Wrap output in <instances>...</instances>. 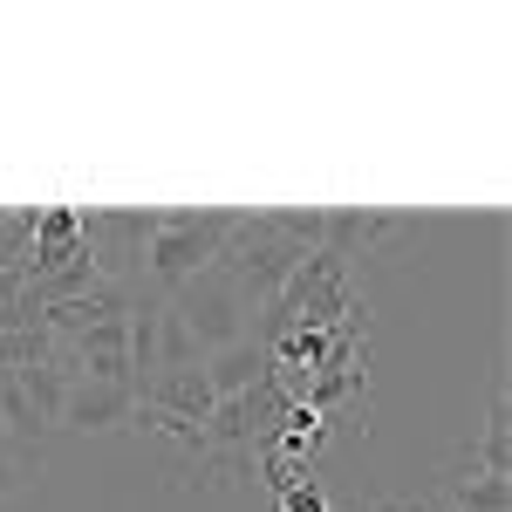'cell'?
I'll use <instances>...</instances> for the list:
<instances>
[{"instance_id":"ba28073f","label":"cell","mask_w":512,"mask_h":512,"mask_svg":"<svg viewBox=\"0 0 512 512\" xmlns=\"http://www.w3.org/2000/svg\"><path fill=\"white\" fill-rule=\"evenodd\" d=\"M137 403H151L164 417H185V424H205V417L219 410V396L205 383V362H198V369H158V376L137 390Z\"/></svg>"},{"instance_id":"5b68a950","label":"cell","mask_w":512,"mask_h":512,"mask_svg":"<svg viewBox=\"0 0 512 512\" xmlns=\"http://www.w3.org/2000/svg\"><path fill=\"white\" fill-rule=\"evenodd\" d=\"M130 410H137V396L123 390V383H89V376H76V383L62 390L55 424L89 437V431H117V424H130Z\"/></svg>"},{"instance_id":"8fae6325","label":"cell","mask_w":512,"mask_h":512,"mask_svg":"<svg viewBox=\"0 0 512 512\" xmlns=\"http://www.w3.org/2000/svg\"><path fill=\"white\" fill-rule=\"evenodd\" d=\"M451 512H512V478L492 472H451Z\"/></svg>"},{"instance_id":"30bf717a","label":"cell","mask_w":512,"mask_h":512,"mask_svg":"<svg viewBox=\"0 0 512 512\" xmlns=\"http://www.w3.org/2000/svg\"><path fill=\"white\" fill-rule=\"evenodd\" d=\"M458 472H492V478H512V410H506V390H492V410H485V431L478 444L465 451Z\"/></svg>"},{"instance_id":"7a4b0ae2","label":"cell","mask_w":512,"mask_h":512,"mask_svg":"<svg viewBox=\"0 0 512 512\" xmlns=\"http://www.w3.org/2000/svg\"><path fill=\"white\" fill-rule=\"evenodd\" d=\"M164 308L185 321V335L198 342V355H219V349H233V342L253 335V301L239 294V280L226 274L219 260H212L205 274H192L185 287H171Z\"/></svg>"},{"instance_id":"6da1fadb","label":"cell","mask_w":512,"mask_h":512,"mask_svg":"<svg viewBox=\"0 0 512 512\" xmlns=\"http://www.w3.org/2000/svg\"><path fill=\"white\" fill-rule=\"evenodd\" d=\"M315 246H321V212H239L233 239L219 246V267L239 280V294L260 315Z\"/></svg>"},{"instance_id":"7c38bea8","label":"cell","mask_w":512,"mask_h":512,"mask_svg":"<svg viewBox=\"0 0 512 512\" xmlns=\"http://www.w3.org/2000/svg\"><path fill=\"white\" fill-rule=\"evenodd\" d=\"M274 499H280V512H335V506H328V492H321V478H315V472H308V478H294V485H280Z\"/></svg>"},{"instance_id":"4fadbf2b","label":"cell","mask_w":512,"mask_h":512,"mask_svg":"<svg viewBox=\"0 0 512 512\" xmlns=\"http://www.w3.org/2000/svg\"><path fill=\"white\" fill-rule=\"evenodd\" d=\"M28 472H35V458H21V451H0V499H14V492L28 485Z\"/></svg>"},{"instance_id":"277c9868","label":"cell","mask_w":512,"mask_h":512,"mask_svg":"<svg viewBox=\"0 0 512 512\" xmlns=\"http://www.w3.org/2000/svg\"><path fill=\"white\" fill-rule=\"evenodd\" d=\"M151 239H158V212H82V246H89L96 274L117 287H137Z\"/></svg>"},{"instance_id":"5bb4252c","label":"cell","mask_w":512,"mask_h":512,"mask_svg":"<svg viewBox=\"0 0 512 512\" xmlns=\"http://www.w3.org/2000/svg\"><path fill=\"white\" fill-rule=\"evenodd\" d=\"M7 444H14V437H7V424H0V451H7Z\"/></svg>"},{"instance_id":"52a82bcc","label":"cell","mask_w":512,"mask_h":512,"mask_svg":"<svg viewBox=\"0 0 512 512\" xmlns=\"http://www.w3.org/2000/svg\"><path fill=\"white\" fill-rule=\"evenodd\" d=\"M410 226L403 212H321V253H335V260H362L369 246H383Z\"/></svg>"},{"instance_id":"8992f818","label":"cell","mask_w":512,"mask_h":512,"mask_svg":"<svg viewBox=\"0 0 512 512\" xmlns=\"http://www.w3.org/2000/svg\"><path fill=\"white\" fill-rule=\"evenodd\" d=\"M76 376H89V383H123L130 390V315H110V321H96V328H82L76 335Z\"/></svg>"},{"instance_id":"9c48e42d","label":"cell","mask_w":512,"mask_h":512,"mask_svg":"<svg viewBox=\"0 0 512 512\" xmlns=\"http://www.w3.org/2000/svg\"><path fill=\"white\" fill-rule=\"evenodd\" d=\"M260 376H267V349H260V335H246V342H233V349L205 355V383H212L219 403H226V396H246Z\"/></svg>"},{"instance_id":"3957f363","label":"cell","mask_w":512,"mask_h":512,"mask_svg":"<svg viewBox=\"0 0 512 512\" xmlns=\"http://www.w3.org/2000/svg\"><path fill=\"white\" fill-rule=\"evenodd\" d=\"M233 226H239V212H158V239L144 253L158 294H171V287H185L192 274H205L219 260V246L233 239Z\"/></svg>"}]
</instances>
